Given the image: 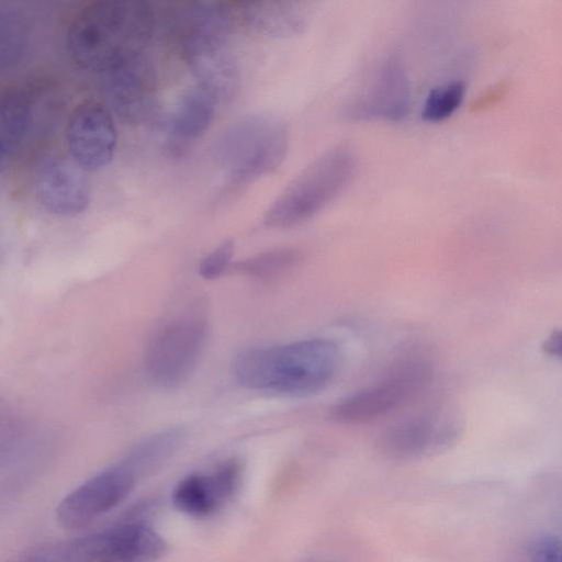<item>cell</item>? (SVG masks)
<instances>
[{
    "mask_svg": "<svg viewBox=\"0 0 562 562\" xmlns=\"http://www.w3.org/2000/svg\"><path fill=\"white\" fill-rule=\"evenodd\" d=\"M153 26V11L146 2H93L72 18L67 50L80 68L99 77L145 57Z\"/></svg>",
    "mask_w": 562,
    "mask_h": 562,
    "instance_id": "cell-1",
    "label": "cell"
},
{
    "mask_svg": "<svg viewBox=\"0 0 562 562\" xmlns=\"http://www.w3.org/2000/svg\"><path fill=\"white\" fill-rule=\"evenodd\" d=\"M340 359L336 342L312 338L245 350L234 360L233 374L247 389L308 396L334 381Z\"/></svg>",
    "mask_w": 562,
    "mask_h": 562,
    "instance_id": "cell-2",
    "label": "cell"
},
{
    "mask_svg": "<svg viewBox=\"0 0 562 562\" xmlns=\"http://www.w3.org/2000/svg\"><path fill=\"white\" fill-rule=\"evenodd\" d=\"M232 31V12L224 2L189 3L178 19L182 57L199 86L217 99L231 97L238 86L237 63L228 45Z\"/></svg>",
    "mask_w": 562,
    "mask_h": 562,
    "instance_id": "cell-3",
    "label": "cell"
},
{
    "mask_svg": "<svg viewBox=\"0 0 562 562\" xmlns=\"http://www.w3.org/2000/svg\"><path fill=\"white\" fill-rule=\"evenodd\" d=\"M357 157L347 145L335 146L301 171L265 214L269 227L285 228L312 218L352 181Z\"/></svg>",
    "mask_w": 562,
    "mask_h": 562,
    "instance_id": "cell-4",
    "label": "cell"
},
{
    "mask_svg": "<svg viewBox=\"0 0 562 562\" xmlns=\"http://www.w3.org/2000/svg\"><path fill=\"white\" fill-rule=\"evenodd\" d=\"M284 123L268 114H251L232 123L214 144V157L232 181L245 183L276 170L288 150Z\"/></svg>",
    "mask_w": 562,
    "mask_h": 562,
    "instance_id": "cell-5",
    "label": "cell"
},
{
    "mask_svg": "<svg viewBox=\"0 0 562 562\" xmlns=\"http://www.w3.org/2000/svg\"><path fill=\"white\" fill-rule=\"evenodd\" d=\"M432 375L426 358L406 357L376 381L337 402L330 408V418L344 425H361L389 416L417 400L429 387Z\"/></svg>",
    "mask_w": 562,
    "mask_h": 562,
    "instance_id": "cell-6",
    "label": "cell"
},
{
    "mask_svg": "<svg viewBox=\"0 0 562 562\" xmlns=\"http://www.w3.org/2000/svg\"><path fill=\"white\" fill-rule=\"evenodd\" d=\"M463 434L460 415L449 407H432L403 417L378 437V451L387 460L415 462L453 448Z\"/></svg>",
    "mask_w": 562,
    "mask_h": 562,
    "instance_id": "cell-7",
    "label": "cell"
},
{
    "mask_svg": "<svg viewBox=\"0 0 562 562\" xmlns=\"http://www.w3.org/2000/svg\"><path fill=\"white\" fill-rule=\"evenodd\" d=\"M44 548L57 562H155L166 542L146 524L128 521Z\"/></svg>",
    "mask_w": 562,
    "mask_h": 562,
    "instance_id": "cell-8",
    "label": "cell"
},
{
    "mask_svg": "<svg viewBox=\"0 0 562 562\" xmlns=\"http://www.w3.org/2000/svg\"><path fill=\"white\" fill-rule=\"evenodd\" d=\"M206 333V321L199 315L181 316L164 326L146 351L150 379L166 389L183 383L196 367Z\"/></svg>",
    "mask_w": 562,
    "mask_h": 562,
    "instance_id": "cell-9",
    "label": "cell"
},
{
    "mask_svg": "<svg viewBox=\"0 0 562 562\" xmlns=\"http://www.w3.org/2000/svg\"><path fill=\"white\" fill-rule=\"evenodd\" d=\"M138 477L124 460L97 473L60 501L58 522L70 530L91 525L125 499Z\"/></svg>",
    "mask_w": 562,
    "mask_h": 562,
    "instance_id": "cell-10",
    "label": "cell"
},
{
    "mask_svg": "<svg viewBox=\"0 0 562 562\" xmlns=\"http://www.w3.org/2000/svg\"><path fill=\"white\" fill-rule=\"evenodd\" d=\"M411 86L400 54L384 58L370 87L345 104L341 115L346 121L401 122L411 108Z\"/></svg>",
    "mask_w": 562,
    "mask_h": 562,
    "instance_id": "cell-11",
    "label": "cell"
},
{
    "mask_svg": "<svg viewBox=\"0 0 562 562\" xmlns=\"http://www.w3.org/2000/svg\"><path fill=\"white\" fill-rule=\"evenodd\" d=\"M66 144L71 160L82 170L93 171L108 166L117 144L109 109L92 100L79 103L67 122Z\"/></svg>",
    "mask_w": 562,
    "mask_h": 562,
    "instance_id": "cell-12",
    "label": "cell"
},
{
    "mask_svg": "<svg viewBox=\"0 0 562 562\" xmlns=\"http://www.w3.org/2000/svg\"><path fill=\"white\" fill-rule=\"evenodd\" d=\"M37 202L52 214L72 216L83 212L90 201L85 170L72 160L50 156L42 160L33 177Z\"/></svg>",
    "mask_w": 562,
    "mask_h": 562,
    "instance_id": "cell-13",
    "label": "cell"
},
{
    "mask_svg": "<svg viewBox=\"0 0 562 562\" xmlns=\"http://www.w3.org/2000/svg\"><path fill=\"white\" fill-rule=\"evenodd\" d=\"M98 79L105 103L122 119L136 123L150 116L155 104V83L146 56Z\"/></svg>",
    "mask_w": 562,
    "mask_h": 562,
    "instance_id": "cell-14",
    "label": "cell"
},
{
    "mask_svg": "<svg viewBox=\"0 0 562 562\" xmlns=\"http://www.w3.org/2000/svg\"><path fill=\"white\" fill-rule=\"evenodd\" d=\"M241 470L229 460L210 473H194L182 479L173 490L172 503L192 517H206L216 512L238 490Z\"/></svg>",
    "mask_w": 562,
    "mask_h": 562,
    "instance_id": "cell-15",
    "label": "cell"
},
{
    "mask_svg": "<svg viewBox=\"0 0 562 562\" xmlns=\"http://www.w3.org/2000/svg\"><path fill=\"white\" fill-rule=\"evenodd\" d=\"M243 22L254 32L272 38H289L301 34L308 15L303 2L258 0L240 2L237 8Z\"/></svg>",
    "mask_w": 562,
    "mask_h": 562,
    "instance_id": "cell-16",
    "label": "cell"
},
{
    "mask_svg": "<svg viewBox=\"0 0 562 562\" xmlns=\"http://www.w3.org/2000/svg\"><path fill=\"white\" fill-rule=\"evenodd\" d=\"M34 101L24 89H0V172L22 148L33 123Z\"/></svg>",
    "mask_w": 562,
    "mask_h": 562,
    "instance_id": "cell-17",
    "label": "cell"
},
{
    "mask_svg": "<svg viewBox=\"0 0 562 562\" xmlns=\"http://www.w3.org/2000/svg\"><path fill=\"white\" fill-rule=\"evenodd\" d=\"M217 100L199 85L184 91L171 112L169 125L172 136L183 142L200 137L214 119Z\"/></svg>",
    "mask_w": 562,
    "mask_h": 562,
    "instance_id": "cell-18",
    "label": "cell"
},
{
    "mask_svg": "<svg viewBox=\"0 0 562 562\" xmlns=\"http://www.w3.org/2000/svg\"><path fill=\"white\" fill-rule=\"evenodd\" d=\"M183 434L170 429L138 443L124 459L138 476L165 463L179 448Z\"/></svg>",
    "mask_w": 562,
    "mask_h": 562,
    "instance_id": "cell-19",
    "label": "cell"
},
{
    "mask_svg": "<svg viewBox=\"0 0 562 562\" xmlns=\"http://www.w3.org/2000/svg\"><path fill=\"white\" fill-rule=\"evenodd\" d=\"M300 260V254L293 248H276L249 257L234 265L239 273L268 279L279 276L292 268Z\"/></svg>",
    "mask_w": 562,
    "mask_h": 562,
    "instance_id": "cell-20",
    "label": "cell"
},
{
    "mask_svg": "<svg viewBox=\"0 0 562 562\" xmlns=\"http://www.w3.org/2000/svg\"><path fill=\"white\" fill-rule=\"evenodd\" d=\"M467 92L462 80H451L432 88L424 102L422 117L437 123L450 117L461 105Z\"/></svg>",
    "mask_w": 562,
    "mask_h": 562,
    "instance_id": "cell-21",
    "label": "cell"
},
{
    "mask_svg": "<svg viewBox=\"0 0 562 562\" xmlns=\"http://www.w3.org/2000/svg\"><path fill=\"white\" fill-rule=\"evenodd\" d=\"M25 44L26 31L21 19L0 11V74L19 60Z\"/></svg>",
    "mask_w": 562,
    "mask_h": 562,
    "instance_id": "cell-22",
    "label": "cell"
},
{
    "mask_svg": "<svg viewBox=\"0 0 562 562\" xmlns=\"http://www.w3.org/2000/svg\"><path fill=\"white\" fill-rule=\"evenodd\" d=\"M234 255V243L225 240L200 262L199 273L206 280H213L222 276L229 267Z\"/></svg>",
    "mask_w": 562,
    "mask_h": 562,
    "instance_id": "cell-23",
    "label": "cell"
},
{
    "mask_svg": "<svg viewBox=\"0 0 562 562\" xmlns=\"http://www.w3.org/2000/svg\"><path fill=\"white\" fill-rule=\"evenodd\" d=\"M531 562H562L561 540L557 535L543 532L529 546Z\"/></svg>",
    "mask_w": 562,
    "mask_h": 562,
    "instance_id": "cell-24",
    "label": "cell"
},
{
    "mask_svg": "<svg viewBox=\"0 0 562 562\" xmlns=\"http://www.w3.org/2000/svg\"><path fill=\"white\" fill-rule=\"evenodd\" d=\"M510 83L501 81L480 94L470 104V112L481 113L498 104L508 93Z\"/></svg>",
    "mask_w": 562,
    "mask_h": 562,
    "instance_id": "cell-25",
    "label": "cell"
},
{
    "mask_svg": "<svg viewBox=\"0 0 562 562\" xmlns=\"http://www.w3.org/2000/svg\"><path fill=\"white\" fill-rule=\"evenodd\" d=\"M4 403L0 401V459L11 449L14 440L12 423Z\"/></svg>",
    "mask_w": 562,
    "mask_h": 562,
    "instance_id": "cell-26",
    "label": "cell"
},
{
    "mask_svg": "<svg viewBox=\"0 0 562 562\" xmlns=\"http://www.w3.org/2000/svg\"><path fill=\"white\" fill-rule=\"evenodd\" d=\"M543 352L553 358H561L562 336L560 330L552 331L542 345Z\"/></svg>",
    "mask_w": 562,
    "mask_h": 562,
    "instance_id": "cell-27",
    "label": "cell"
},
{
    "mask_svg": "<svg viewBox=\"0 0 562 562\" xmlns=\"http://www.w3.org/2000/svg\"><path fill=\"white\" fill-rule=\"evenodd\" d=\"M10 562H57L44 547L33 549L26 553H23Z\"/></svg>",
    "mask_w": 562,
    "mask_h": 562,
    "instance_id": "cell-28",
    "label": "cell"
},
{
    "mask_svg": "<svg viewBox=\"0 0 562 562\" xmlns=\"http://www.w3.org/2000/svg\"><path fill=\"white\" fill-rule=\"evenodd\" d=\"M314 562H319V561H314Z\"/></svg>",
    "mask_w": 562,
    "mask_h": 562,
    "instance_id": "cell-29",
    "label": "cell"
}]
</instances>
